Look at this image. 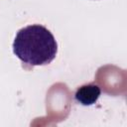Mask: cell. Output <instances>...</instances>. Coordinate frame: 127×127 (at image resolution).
<instances>
[{
  "label": "cell",
  "mask_w": 127,
  "mask_h": 127,
  "mask_svg": "<svg viewBox=\"0 0 127 127\" xmlns=\"http://www.w3.org/2000/svg\"><path fill=\"white\" fill-rule=\"evenodd\" d=\"M12 48L14 55L30 66L48 65L58 54V43L54 35L40 24L21 28L16 33Z\"/></svg>",
  "instance_id": "6da1fadb"
},
{
  "label": "cell",
  "mask_w": 127,
  "mask_h": 127,
  "mask_svg": "<svg viewBox=\"0 0 127 127\" xmlns=\"http://www.w3.org/2000/svg\"><path fill=\"white\" fill-rule=\"evenodd\" d=\"M101 95V88L95 83H86L79 86L74 92L75 101L83 106H90L96 103Z\"/></svg>",
  "instance_id": "7a4b0ae2"
}]
</instances>
